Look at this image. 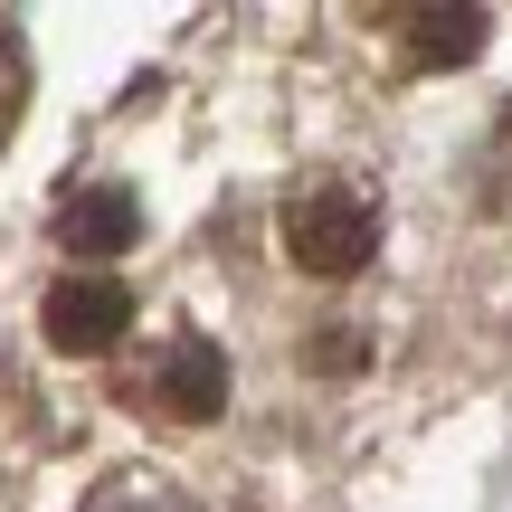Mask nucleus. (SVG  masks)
Listing matches in <instances>:
<instances>
[{"label":"nucleus","mask_w":512,"mask_h":512,"mask_svg":"<svg viewBox=\"0 0 512 512\" xmlns=\"http://www.w3.org/2000/svg\"><path fill=\"white\" fill-rule=\"evenodd\" d=\"M370 247H380V209H370L361 190L313 181V190H294V200H285V256L304 275H361Z\"/></svg>","instance_id":"obj_1"},{"label":"nucleus","mask_w":512,"mask_h":512,"mask_svg":"<svg viewBox=\"0 0 512 512\" xmlns=\"http://www.w3.org/2000/svg\"><path fill=\"white\" fill-rule=\"evenodd\" d=\"M38 323H48L57 351H114V342H124V323H133V294L114 285V275L86 266V275H57V285H48Z\"/></svg>","instance_id":"obj_2"},{"label":"nucleus","mask_w":512,"mask_h":512,"mask_svg":"<svg viewBox=\"0 0 512 512\" xmlns=\"http://www.w3.org/2000/svg\"><path fill=\"white\" fill-rule=\"evenodd\" d=\"M152 399H162V418H219V399H228V361L200 342V332H181V342L162 351V370H152Z\"/></svg>","instance_id":"obj_3"},{"label":"nucleus","mask_w":512,"mask_h":512,"mask_svg":"<svg viewBox=\"0 0 512 512\" xmlns=\"http://www.w3.org/2000/svg\"><path fill=\"white\" fill-rule=\"evenodd\" d=\"M133 228H143V219H133L124 190H76V200L57 209V238H67L76 256H114V247H133Z\"/></svg>","instance_id":"obj_4"},{"label":"nucleus","mask_w":512,"mask_h":512,"mask_svg":"<svg viewBox=\"0 0 512 512\" xmlns=\"http://www.w3.org/2000/svg\"><path fill=\"white\" fill-rule=\"evenodd\" d=\"M399 29L418 38V57H437V67H446V57H465L484 38V10H408Z\"/></svg>","instance_id":"obj_5"},{"label":"nucleus","mask_w":512,"mask_h":512,"mask_svg":"<svg viewBox=\"0 0 512 512\" xmlns=\"http://www.w3.org/2000/svg\"><path fill=\"white\" fill-rule=\"evenodd\" d=\"M19 105V57H10V38H0V114Z\"/></svg>","instance_id":"obj_6"},{"label":"nucleus","mask_w":512,"mask_h":512,"mask_svg":"<svg viewBox=\"0 0 512 512\" xmlns=\"http://www.w3.org/2000/svg\"><path fill=\"white\" fill-rule=\"evenodd\" d=\"M95 512H162V503H95Z\"/></svg>","instance_id":"obj_7"}]
</instances>
